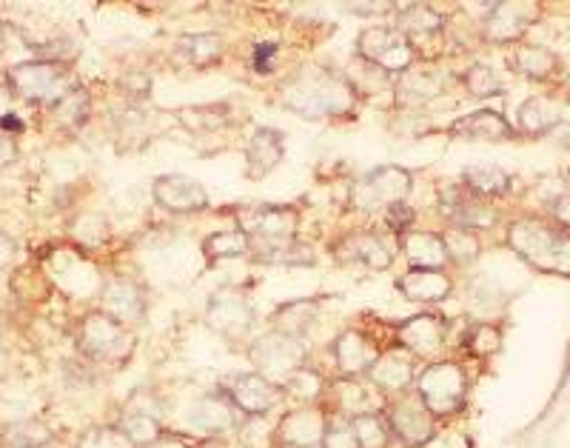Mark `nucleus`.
Listing matches in <instances>:
<instances>
[{"mask_svg": "<svg viewBox=\"0 0 570 448\" xmlns=\"http://www.w3.org/2000/svg\"><path fill=\"white\" fill-rule=\"evenodd\" d=\"M550 215H554V220L562 226V229H570V188L550 206Z\"/></svg>", "mask_w": 570, "mask_h": 448, "instance_id": "13d9d810", "label": "nucleus"}, {"mask_svg": "<svg viewBox=\"0 0 570 448\" xmlns=\"http://www.w3.org/2000/svg\"><path fill=\"white\" fill-rule=\"evenodd\" d=\"M174 117L181 120L186 129L197 131V135H209V131L217 129H225V126L232 124L234 117V108L232 103H197V106H183L174 112Z\"/></svg>", "mask_w": 570, "mask_h": 448, "instance_id": "72a5a7b5", "label": "nucleus"}, {"mask_svg": "<svg viewBox=\"0 0 570 448\" xmlns=\"http://www.w3.org/2000/svg\"><path fill=\"white\" fill-rule=\"evenodd\" d=\"M325 398H334V414L339 417H360V414L383 412L385 394L371 386L369 377H334Z\"/></svg>", "mask_w": 570, "mask_h": 448, "instance_id": "aec40b11", "label": "nucleus"}, {"mask_svg": "<svg viewBox=\"0 0 570 448\" xmlns=\"http://www.w3.org/2000/svg\"><path fill=\"white\" fill-rule=\"evenodd\" d=\"M323 448H360L351 420L339 417V414H331V420H328V428H325Z\"/></svg>", "mask_w": 570, "mask_h": 448, "instance_id": "09e8293b", "label": "nucleus"}, {"mask_svg": "<svg viewBox=\"0 0 570 448\" xmlns=\"http://www.w3.org/2000/svg\"><path fill=\"white\" fill-rule=\"evenodd\" d=\"M158 135L154 115L143 103H129L126 112L117 117V143L120 149H143Z\"/></svg>", "mask_w": 570, "mask_h": 448, "instance_id": "7c9ffc66", "label": "nucleus"}, {"mask_svg": "<svg viewBox=\"0 0 570 448\" xmlns=\"http://www.w3.org/2000/svg\"><path fill=\"white\" fill-rule=\"evenodd\" d=\"M383 355V348L376 346L374 337L362 332V329H342L331 343V357L337 377H365L376 357Z\"/></svg>", "mask_w": 570, "mask_h": 448, "instance_id": "a211bd4d", "label": "nucleus"}, {"mask_svg": "<svg viewBox=\"0 0 570 448\" xmlns=\"http://www.w3.org/2000/svg\"><path fill=\"white\" fill-rule=\"evenodd\" d=\"M18 261V243L7 232H0V272L12 268Z\"/></svg>", "mask_w": 570, "mask_h": 448, "instance_id": "6e6d98bb", "label": "nucleus"}, {"mask_svg": "<svg viewBox=\"0 0 570 448\" xmlns=\"http://www.w3.org/2000/svg\"><path fill=\"white\" fill-rule=\"evenodd\" d=\"M334 261L348 268H369V272H388L394 252L376 232H348L331 246Z\"/></svg>", "mask_w": 570, "mask_h": 448, "instance_id": "f3484780", "label": "nucleus"}, {"mask_svg": "<svg viewBox=\"0 0 570 448\" xmlns=\"http://www.w3.org/2000/svg\"><path fill=\"white\" fill-rule=\"evenodd\" d=\"M18 158H21V149H18V140L12 131L0 129V172L9 166H15Z\"/></svg>", "mask_w": 570, "mask_h": 448, "instance_id": "864d4df0", "label": "nucleus"}, {"mask_svg": "<svg viewBox=\"0 0 570 448\" xmlns=\"http://www.w3.org/2000/svg\"><path fill=\"white\" fill-rule=\"evenodd\" d=\"M51 428L40 420H21L7 428V448H46L51 443Z\"/></svg>", "mask_w": 570, "mask_h": 448, "instance_id": "c03bdc74", "label": "nucleus"}, {"mask_svg": "<svg viewBox=\"0 0 570 448\" xmlns=\"http://www.w3.org/2000/svg\"><path fill=\"white\" fill-rule=\"evenodd\" d=\"M202 323L209 325L217 337H223L225 343H246L254 334L257 309H254V300L246 289L220 286L206 300Z\"/></svg>", "mask_w": 570, "mask_h": 448, "instance_id": "6e6552de", "label": "nucleus"}, {"mask_svg": "<svg viewBox=\"0 0 570 448\" xmlns=\"http://www.w3.org/2000/svg\"><path fill=\"white\" fill-rule=\"evenodd\" d=\"M397 30L411 41L414 51H417L419 41H431V37L445 35V15L437 12L433 7H422V3H411V7L397 9Z\"/></svg>", "mask_w": 570, "mask_h": 448, "instance_id": "c756f323", "label": "nucleus"}, {"mask_svg": "<svg viewBox=\"0 0 570 448\" xmlns=\"http://www.w3.org/2000/svg\"><path fill=\"white\" fill-rule=\"evenodd\" d=\"M234 223L248 240L254 252H271V249L289 246L300 232V211L294 206H280V203H254V206H240L234 211Z\"/></svg>", "mask_w": 570, "mask_h": 448, "instance_id": "39448f33", "label": "nucleus"}, {"mask_svg": "<svg viewBox=\"0 0 570 448\" xmlns=\"http://www.w3.org/2000/svg\"><path fill=\"white\" fill-rule=\"evenodd\" d=\"M348 12L360 18H383L397 12V7L394 3H348Z\"/></svg>", "mask_w": 570, "mask_h": 448, "instance_id": "5fc2aeb1", "label": "nucleus"}, {"mask_svg": "<svg viewBox=\"0 0 570 448\" xmlns=\"http://www.w3.org/2000/svg\"><path fill=\"white\" fill-rule=\"evenodd\" d=\"M508 243L531 266L570 275V232L562 226L542 217H522L508 229Z\"/></svg>", "mask_w": 570, "mask_h": 448, "instance_id": "f03ea898", "label": "nucleus"}, {"mask_svg": "<svg viewBox=\"0 0 570 448\" xmlns=\"http://www.w3.org/2000/svg\"><path fill=\"white\" fill-rule=\"evenodd\" d=\"M559 124V108L545 97H527L516 112V131L525 138H548Z\"/></svg>", "mask_w": 570, "mask_h": 448, "instance_id": "473e14b6", "label": "nucleus"}, {"mask_svg": "<svg viewBox=\"0 0 570 448\" xmlns=\"http://www.w3.org/2000/svg\"><path fill=\"white\" fill-rule=\"evenodd\" d=\"M357 58L365 60V64L376 66L380 72H385L391 78L408 72L414 64H417V51H414L411 41L397 30V26H388V23H376L362 30L357 37Z\"/></svg>", "mask_w": 570, "mask_h": 448, "instance_id": "1a4fd4ad", "label": "nucleus"}, {"mask_svg": "<svg viewBox=\"0 0 570 448\" xmlns=\"http://www.w3.org/2000/svg\"><path fill=\"white\" fill-rule=\"evenodd\" d=\"M202 257L209 263H223V261H252L254 246L246 234L240 232L237 226L234 229H223V232H211L202 238L200 243Z\"/></svg>", "mask_w": 570, "mask_h": 448, "instance_id": "2f4dec72", "label": "nucleus"}, {"mask_svg": "<svg viewBox=\"0 0 570 448\" xmlns=\"http://www.w3.org/2000/svg\"><path fill=\"white\" fill-rule=\"evenodd\" d=\"M548 138H554L556 143H559V146H562V149H568V152H570V124H565V120H562V124H559L554 131H550Z\"/></svg>", "mask_w": 570, "mask_h": 448, "instance_id": "bf43d9fd", "label": "nucleus"}, {"mask_svg": "<svg viewBox=\"0 0 570 448\" xmlns=\"http://www.w3.org/2000/svg\"><path fill=\"white\" fill-rule=\"evenodd\" d=\"M174 58L191 69H206L225 58V37L217 32H186L174 41Z\"/></svg>", "mask_w": 570, "mask_h": 448, "instance_id": "bb28decb", "label": "nucleus"}, {"mask_svg": "<svg viewBox=\"0 0 570 448\" xmlns=\"http://www.w3.org/2000/svg\"><path fill=\"white\" fill-rule=\"evenodd\" d=\"M328 420L331 414L325 412L323 403L294 405L271 428V443L277 448H323Z\"/></svg>", "mask_w": 570, "mask_h": 448, "instance_id": "f8f14e48", "label": "nucleus"}, {"mask_svg": "<svg viewBox=\"0 0 570 448\" xmlns=\"http://www.w3.org/2000/svg\"><path fill=\"white\" fill-rule=\"evenodd\" d=\"M78 448H135V443L115 426H94L83 432Z\"/></svg>", "mask_w": 570, "mask_h": 448, "instance_id": "de8ad7c7", "label": "nucleus"}, {"mask_svg": "<svg viewBox=\"0 0 570 448\" xmlns=\"http://www.w3.org/2000/svg\"><path fill=\"white\" fill-rule=\"evenodd\" d=\"M383 417L391 428V437L403 443L405 448H419L431 443L433 434H437V423H440L414 389L385 400Z\"/></svg>", "mask_w": 570, "mask_h": 448, "instance_id": "9d476101", "label": "nucleus"}, {"mask_svg": "<svg viewBox=\"0 0 570 448\" xmlns=\"http://www.w3.org/2000/svg\"><path fill=\"white\" fill-rule=\"evenodd\" d=\"M399 249H403V257L411 268H431V272H440V268L451 266L440 232L403 234V238H399Z\"/></svg>", "mask_w": 570, "mask_h": 448, "instance_id": "c85d7f7f", "label": "nucleus"}, {"mask_svg": "<svg viewBox=\"0 0 570 448\" xmlns=\"http://www.w3.org/2000/svg\"><path fill=\"white\" fill-rule=\"evenodd\" d=\"M328 383H331V380H325L317 369L303 366V369L291 377L289 383L282 386V391H286V398L296 400V405H314V403H323Z\"/></svg>", "mask_w": 570, "mask_h": 448, "instance_id": "ea45409f", "label": "nucleus"}, {"mask_svg": "<svg viewBox=\"0 0 570 448\" xmlns=\"http://www.w3.org/2000/svg\"><path fill=\"white\" fill-rule=\"evenodd\" d=\"M126 409L131 412H143V414H154V417H163V405H160V398H154L152 391H138V394H131Z\"/></svg>", "mask_w": 570, "mask_h": 448, "instance_id": "603ef678", "label": "nucleus"}, {"mask_svg": "<svg viewBox=\"0 0 570 448\" xmlns=\"http://www.w3.org/2000/svg\"><path fill=\"white\" fill-rule=\"evenodd\" d=\"M97 309H103L106 314H112L115 320H120L124 325H138L149 311V289L138 277L129 275H115L103 280L101 297H97Z\"/></svg>", "mask_w": 570, "mask_h": 448, "instance_id": "2eb2a0df", "label": "nucleus"}, {"mask_svg": "<svg viewBox=\"0 0 570 448\" xmlns=\"http://www.w3.org/2000/svg\"><path fill=\"white\" fill-rule=\"evenodd\" d=\"M254 263H266V266H314L317 263V254L309 243L303 240H294L289 246L271 249V252H254Z\"/></svg>", "mask_w": 570, "mask_h": 448, "instance_id": "79ce46f5", "label": "nucleus"}, {"mask_svg": "<svg viewBox=\"0 0 570 448\" xmlns=\"http://www.w3.org/2000/svg\"><path fill=\"white\" fill-rule=\"evenodd\" d=\"M451 135H456V138L493 140V143H499V140L520 138L516 126L508 124L505 115H499V112H493V108H477V112H470V115H463L460 120H454Z\"/></svg>", "mask_w": 570, "mask_h": 448, "instance_id": "cd10ccee", "label": "nucleus"}, {"mask_svg": "<svg viewBox=\"0 0 570 448\" xmlns=\"http://www.w3.org/2000/svg\"><path fill=\"white\" fill-rule=\"evenodd\" d=\"M152 200L166 215H200L209 209V192L200 181L188 177V174H158L152 181Z\"/></svg>", "mask_w": 570, "mask_h": 448, "instance_id": "4468645a", "label": "nucleus"}, {"mask_svg": "<svg viewBox=\"0 0 570 448\" xmlns=\"http://www.w3.org/2000/svg\"><path fill=\"white\" fill-rule=\"evenodd\" d=\"M217 391L237 409L243 417H266L286 400V391L266 380L257 371H237V375L223 377L217 383Z\"/></svg>", "mask_w": 570, "mask_h": 448, "instance_id": "9b49d317", "label": "nucleus"}, {"mask_svg": "<svg viewBox=\"0 0 570 448\" xmlns=\"http://www.w3.org/2000/svg\"><path fill=\"white\" fill-rule=\"evenodd\" d=\"M7 83L15 97L32 106H58L66 94L72 92L74 83L72 66L63 60H23V64L9 66Z\"/></svg>", "mask_w": 570, "mask_h": 448, "instance_id": "7ed1b4c3", "label": "nucleus"}, {"mask_svg": "<svg viewBox=\"0 0 570 448\" xmlns=\"http://www.w3.org/2000/svg\"><path fill=\"white\" fill-rule=\"evenodd\" d=\"M351 426H354L360 448H388L391 443H394L383 412H371V414H360V417H351Z\"/></svg>", "mask_w": 570, "mask_h": 448, "instance_id": "37998d69", "label": "nucleus"}, {"mask_svg": "<svg viewBox=\"0 0 570 448\" xmlns=\"http://www.w3.org/2000/svg\"><path fill=\"white\" fill-rule=\"evenodd\" d=\"M397 289L403 291L405 300L419 306H437L445 303L447 297L454 295V277L447 268L440 272H431V268H408L403 277H399Z\"/></svg>", "mask_w": 570, "mask_h": 448, "instance_id": "b1692460", "label": "nucleus"}, {"mask_svg": "<svg viewBox=\"0 0 570 448\" xmlns=\"http://www.w3.org/2000/svg\"><path fill=\"white\" fill-rule=\"evenodd\" d=\"M463 83H465V92L470 97H493V94L502 92V78L497 74V69H491L488 64H474L468 66V72L463 74Z\"/></svg>", "mask_w": 570, "mask_h": 448, "instance_id": "a18cd8bd", "label": "nucleus"}, {"mask_svg": "<svg viewBox=\"0 0 570 448\" xmlns=\"http://www.w3.org/2000/svg\"><path fill=\"white\" fill-rule=\"evenodd\" d=\"M319 311V300H294V303H282L280 309L271 314V329L291 337H300L309 332V325L314 323Z\"/></svg>", "mask_w": 570, "mask_h": 448, "instance_id": "c9c22d12", "label": "nucleus"}, {"mask_svg": "<svg viewBox=\"0 0 570 448\" xmlns=\"http://www.w3.org/2000/svg\"><path fill=\"white\" fill-rule=\"evenodd\" d=\"M360 94L342 72L323 64L296 69L280 83V106L309 120H342L354 112Z\"/></svg>", "mask_w": 570, "mask_h": 448, "instance_id": "f257e3e1", "label": "nucleus"}, {"mask_svg": "<svg viewBox=\"0 0 570 448\" xmlns=\"http://www.w3.org/2000/svg\"><path fill=\"white\" fill-rule=\"evenodd\" d=\"M463 186L479 200H497L511 192V174L499 166H470L463 172Z\"/></svg>", "mask_w": 570, "mask_h": 448, "instance_id": "f704fd0d", "label": "nucleus"}, {"mask_svg": "<svg viewBox=\"0 0 570 448\" xmlns=\"http://www.w3.org/2000/svg\"><path fill=\"white\" fill-rule=\"evenodd\" d=\"M465 348H468L474 357H491L502 348V332L491 323L474 325L468 334H465Z\"/></svg>", "mask_w": 570, "mask_h": 448, "instance_id": "49530a36", "label": "nucleus"}, {"mask_svg": "<svg viewBox=\"0 0 570 448\" xmlns=\"http://www.w3.org/2000/svg\"><path fill=\"white\" fill-rule=\"evenodd\" d=\"M92 94L89 89L83 87H74L72 92L66 94L63 101L58 106H51V115H55V124L66 131H80L83 126L92 120Z\"/></svg>", "mask_w": 570, "mask_h": 448, "instance_id": "e433bc0d", "label": "nucleus"}, {"mask_svg": "<svg viewBox=\"0 0 570 448\" xmlns=\"http://www.w3.org/2000/svg\"><path fill=\"white\" fill-rule=\"evenodd\" d=\"M248 360H252L257 375H263L282 389L296 371L309 366V348L300 337L268 329L266 334L248 343Z\"/></svg>", "mask_w": 570, "mask_h": 448, "instance_id": "0eeeda50", "label": "nucleus"}, {"mask_svg": "<svg viewBox=\"0 0 570 448\" xmlns=\"http://www.w3.org/2000/svg\"><path fill=\"white\" fill-rule=\"evenodd\" d=\"M536 7L534 3H493L485 15L482 32L493 44H513L527 32L534 23Z\"/></svg>", "mask_w": 570, "mask_h": 448, "instance_id": "4be33fe9", "label": "nucleus"}, {"mask_svg": "<svg viewBox=\"0 0 570 448\" xmlns=\"http://www.w3.org/2000/svg\"><path fill=\"white\" fill-rule=\"evenodd\" d=\"M414 188L411 172L405 166H376L354 188V203L360 209H388L394 203H405Z\"/></svg>", "mask_w": 570, "mask_h": 448, "instance_id": "ddd939ff", "label": "nucleus"}, {"mask_svg": "<svg viewBox=\"0 0 570 448\" xmlns=\"http://www.w3.org/2000/svg\"><path fill=\"white\" fill-rule=\"evenodd\" d=\"M414 391L431 409L433 417H451V414L463 412L468 403V371L454 360H433L419 369Z\"/></svg>", "mask_w": 570, "mask_h": 448, "instance_id": "423d86ee", "label": "nucleus"}, {"mask_svg": "<svg viewBox=\"0 0 570 448\" xmlns=\"http://www.w3.org/2000/svg\"><path fill=\"white\" fill-rule=\"evenodd\" d=\"M513 72L527 80H548L550 74L559 72V58L545 46H520L511 58Z\"/></svg>", "mask_w": 570, "mask_h": 448, "instance_id": "4c0bfd02", "label": "nucleus"}, {"mask_svg": "<svg viewBox=\"0 0 570 448\" xmlns=\"http://www.w3.org/2000/svg\"><path fill=\"white\" fill-rule=\"evenodd\" d=\"M397 341L417 360L433 363L447 341V320L437 311H419L397 325Z\"/></svg>", "mask_w": 570, "mask_h": 448, "instance_id": "dca6fc26", "label": "nucleus"}, {"mask_svg": "<svg viewBox=\"0 0 570 448\" xmlns=\"http://www.w3.org/2000/svg\"><path fill=\"white\" fill-rule=\"evenodd\" d=\"M188 417H191V426H195L197 432L209 434V437H223V434L234 432V428L243 423V420H240L243 414H240L220 391L197 400V403L191 405V414H188Z\"/></svg>", "mask_w": 570, "mask_h": 448, "instance_id": "a878e982", "label": "nucleus"}, {"mask_svg": "<svg viewBox=\"0 0 570 448\" xmlns=\"http://www.w3.org/2000/svg\"><path fill=\"white\" fill-rule=\"evenodd\" d=\"M445 89L442 78L433 72L431 66L414 64L408 72L394 78V101L403 108H422L437 101Z\"/></svg>", "mask_w": 570, "mask_h": 448, "instance_id": "393cba45", "label": "nucleus"}, {"mask_svg": "<svg viewBox=\"0 0 570 448\" xmlns=\"http://www.w3.org/2000/svg\"><path fill=\"white\" fill-rule=\"evenodd\" d=\"M440 234L442 243H445L451 266H470V263H477V257L482 254L479 232H470V229H463V226H445Z\"/></svg>", "mask_w": 570, "mask_h": 448, "instance_id": "58836bf2", "label": "nucleus"}, {"mask_svg": "<svg viewBox=\"0 0 570 448\" xmlns=\"http://www.w3.org/2000/svg\"><path fill=\"white\" fill-rule=\"evenodd\" d=\"M286 158V135L275 126H260L246 143V177L263 181L275 172Z\"/></svg>", "mask_w": 570, "mask_h": 448, "instance_id": "5701e85b", "label": "nucleus"}, {"mask_svg": "<svg viewBox=\"0 0 570 448\" xmlns=\"http://www.w3.org/2000/svg\"><path fill=\"white\" fill-rule=\"evenodd\" d=\"M117 428L135 443V448H146L149 443H154L160 434L166 432L160 417L154 414H143V412H131V409H124L120 420H117Z\"/></svg>", "mask_w": 570, "mask_h": 448, "instance_id": "a19ab883", "label": "nucleus"}, {"mask_svg": "<svg viewBox=\"0 0 570 448\" xmlns=\"http://www.w3.org/2000/svg\"><path fill=\"white\" fill-rule=\"evenodd\" d=\"M440 209L442 217H447V226H463L470 232H482V229H491L497 223V211L491 209V203L479 200L465 186L442 188Z\"/></svg>", "mask_w": 570, "mask_h": 448, "instance_id": "412c9836", "label": "nucleus"}, {"mask_svg": "<svg viewBox=\"0 0 570 448\" xmlns=\"http://www.w3.org/2000/svg\"><path fill=\"white\" fill-rule=\"evenodd\" d=\"M146 448H195V443L188 440V437H183V434L177 432H163L154 443H149Z\"/></svg>", "mask_w": 570, "mask_h": 448, "instance_id": "4d7b16f0", "label": "nucleus"}, {"mask_svg": "<svg viewBox=\"0 0 570 448\" xmlns=\"http://www.w3.org/2000/svg\"><path fill=\"white\" fill-rule=\"evenodd\" d=\"M419 375V360L405 352L403 346L383 348V355L376 357V363L371 366V371L365 377L371 380L376 391H383L385 398H394V394H403V391H411L417 383Z\"/></svg>", "mask_w": 570, "mask_h": 448, "instance_id": "6ab92c4d", "label": "nucleus"}, {"mask_svg": "<svg viewBox=\"0 0 570 448\" xmlns=\"http://www.w3.org/2000/svg\"><path fill=\"white\" fill-rule=\"evenodd\" d=\"M7 375H9V355L3 352V346H0V383L7 380Z\"/></svg>", "mask_w": 570, "mask_h": 448, "instance_id": "052dcab7", "label": "nucleus"}, {"mask_svg": "<svg viewBox=\"0 0 570 448\" xmlns=\"http://www.w3.org/2000/svg\"><path fill=\"white\" fill-rule=\"evenodd\" d=\"M80 226V238L86 240V243H103L108 238V223L103 215H80L78 220Z\"/></svg>", "mask_w": 570, "mask_h": 448, "instance_id": "3c124183", "label": "nucleus"}, {"mask_svg": "<svg viewBox=\"0 0 570 448\" xmlns=\"http://www.w3.org/2000/svg\"><path fill=\"white\" fill-rule=\"evenodd\" d=\"M383 217H385V223H388L391 232L399 234V238H403V234H408V232H414V223H417V211L408 206V200L388 206Z\"/></svg>", "mask_w": 570, "mask_h": 448, "instance_id": "8fccbe9b", "label": "nucleus"}, {"mask_svg": "<svg viewBox=\"0 0 570 448\" xmlns=\"http://www.w3.org/2000/svg\"><path fill=\"white\" fill-rule=\"evenodd\" d=\"M74 343H78L80 355L89 357V360L101 363V366H120L135 355L138 337L129 325H124L103 309H92L80 318Z\"/></svg>", "mask_w": 570, "mask_h": 448, "instance_id": "20e7f679", "label": "nucleus"}]
</instances>
